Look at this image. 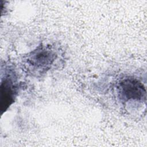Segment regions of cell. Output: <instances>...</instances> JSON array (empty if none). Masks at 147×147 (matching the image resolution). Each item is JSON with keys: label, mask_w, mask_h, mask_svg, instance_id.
Segmentation results:
<instances>
[{"label": "cell", "mask_w": 147, "mask_h": 147, "mask_svg": "<svg viewBox=\"0 0 147 147\" xmlns=\"http://www.w3.org/2000/svg\"><path fill=\"white\" fill-rule=\"evenodd\" d=\"M57 57L52 46L41 45L25 56L24 64L28 72L36 75L42 74L51 68Z\"/></svg>", "instance_id": "obj_1"}, {"label": "cell", "mask_w": 147, "mask_h": 147, "mask_svg": "<svg viewBox=\"0 0 147 147\" xmlns=\"http://www.w3.org/2000/svg\"><path fill=\"white\" fill-rule=\"evenodd\" d=\"M120 99L123 102L142 101L145 98V89L142 84L133 78H126L120 80L117 87Z\"/></svg>", "instance_id": "obj_2"}, {"label": "cell", "mask_w": 147, "mask_h": 147, "mask_svg": "<svg viewBox=\"0 0 147 147\" xmlns=\"http://www.w3.org/2000/svg\"><path fill=\"white\" fill-rule=\"evenodd\" d=\"M16 78L13 71H6L1 78V110L5 111L13 102L17 92Z\"/></svg>", "instance_id": "obj_3"}]
</instances>
